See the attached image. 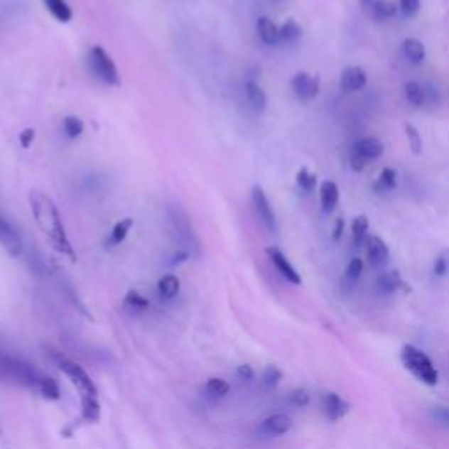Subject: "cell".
<instances>
[{
	"instance_id": "1",
	"label": "cell",
	"mask_w": 449,
	"mask_h": 449,
	"mask_svg": "<svg viewBox=\"0 0 449 449\" xmlns=\"http://www.w3.org/2000/svg\"><path fill=\"white\" fill-rule=\"evenodd\" d=\"M28 202L33 222L39 227V230L46 235L50 244L60 254H63V256L70 258L72 261L76 260L74 248L70 244L69 235H67L62 216H60V211L55 205V202L46 193L40 192V190H32L28 195Z\"/></svg>"
},
{
	"instance_id": "2",
	"label": "cell",
	"mask_w": 449,
	"mask_h": 449,
	"mask_svg": "<svg viewBox=\"0 0 449 449\" xmlns=\"http://www.w3.org/2000/svg\"><path fill=\"white\" fill-rule=\"evenodd\" d=\"M58 369L69 377L70 383L80 391L81 402V420L85 423H97L100 420V402H99V390L97 384L93 383L88 372L76 362L69 360L65 357H60L56 360Z\"/></svg>"
},
{
	"instance_id": "3",
	"label": "cell",
	"mask_w": 449,
	"mask_h": 449,
	"mask_svg": "<svg viewBox=\"0 0 449 449\" xmlns=\"http://www.w3.org/2000/svg\"><path fill=\"white\" fill-rule=\"evenodd\" d=\"M0 377L11 381V383L20 384V386H27L39 391L40 383L46 376H43L36 367L28 364L23 358L0 351Z\"/></svg>"
},
{
	"instance_id": "4",
	"label": "cell",
	"mask_w": 449,
	"mask_h": 449,
	"mask_svg": "<svg viewBox=\"0 0 449 449\" xmlns=\"http://www.w3.org/2000/svg\"><path fill=\"white\" fill-rule=\"evenodd\" d=\"M402 364L416 377L418 381L425 383L426 386H436L439 383V372H437L436 365L430 360L428 355L421 351L420 347L413 346V344H406L402 347Z\"/></svg>"
},
{
	"instance_id": "5",
	"label": "cell",
	"mask_w": 449,
	"mask_h": 449,
	"mask_svg": "<svg viewBox=\"0 0 449 449\" xmlns=\"http://www.w3.org/2000/svg\"><path fill=\"white\" fill-rule=\"evenodd\" d=\"M167 216L168 222H171L172 232L175 235V241L181 244L183 251H186L188 254H192V251H198L200 249V242H198L195 230H193L192 222H190L188 212L179 204H168Z\"/></svg>"
},
{
	"instance_id": "6",
	"label": "cell",
	"mask_w": 449,
	"mask_h": 449,
	"mask_svg": "<svg viewBox=\"0 0 449 449\" xmlns=\"http://www.w3.org/2000/svg\"><path fill=\"white\" fill-rule=\"evenodd\" d=\"M88 67H90V70H92L93 76H95L99 81H102V83L111 85V86L119 85V72H118V69H116L114 60L111 58L109 53H107L104 48H100V46L90 48Z\"/></svg>"
},
{
	"instance_id": "7",
	"label": "cell",
	"mask_w": 449,
	"mask_h": 449,
	"mask_svg": "<svg viewBox=\"0 0 449 449\" xmlns=\"http://www.w3.org/2000/svg\"><path fill=\"white\" fill-rule=\"evenodd\" d=\"M251 200H253V205H254V211H256L258 218H260V222L264 223V227L267 228L269 232H276V228H278V223H276L274 209H272L271 202H269V198H267V195H265L264 188H261L260 185L253 186Z\"/></svg>"
},
{
	"instance_id": "8",
	"label": "cell",
	"mask_w": 449,
	"mask_h": 449,
	"mask_svg": "<svg viewBox=\"0 0 449 449\" xmlns=\"http://www.w3.org/2000/svg\"><path fill=\"white\" fill-rule=\"evenodd\" d=\"M0 246L6 249L11 256H20L23 251V242H21L20 234L14 228V224L9 220L0 215Z\"/></svg>"
},
{
	"instance_id": "9",
	"label": "cell",
	"mask_w": 449,
	"mask_h": 449,
	"mask_svg": "<svg viewBox=\"0 0 449 449\" xmlns=\"http://www.w3.org/2000/svg\"><path fill=\"white\" fill-rule=\"evenodd\" d=\"M291 88H293L295 95L298 99L308 102V100L314 99L318 95V92H320V77L310 76L308 72H298L291 80Z\"/></svg>"
},
{
	"instance_id": "10",
	"label": "cell",
	"mask_w": 449,
	"mask_h": 449,
	"mask_svg": "<svg viewBox=\"0 0 449 449\" xmlns=\"http://www.w3.org/2000/svg\"><path fill=\"white\" fill-rule=\"evenodd\" d=\"M267 254H269V258H271L272 264H274V267L278 269L279 274L283 276V278L286 279L288 283L302 284V278H301V274L297 272V269L291 265V261L288 260L286 254L281 251L279 248H269Z\"/></svg>"
},
{
	"instance_id": "11",
	"label": "cell",
	"mask_w": 449,
	"mask_h": 449,
	"mask_svg": "<svg viewBox=\"0 0 449 449\" xmlns=\"http://www.w3.org/2000/svg\"><path fill=\"white\" fill-rule=\"evenodd\" d=\"M293 421L286 414H274V416H269L267 420L261 421V425L258 426V432L265 437H279L284 436L288 430L291 428Z\"/></svg>"
},
{
	"instance_id": "12",
	"label": "cell",
	"mask_w": 449,
	"mask_h": 449,
	"mask_svg": "<svg viewBox=\"0 0 449 449\" xmlns=\"http://www.w3.org/2000/svg\"><path fill=\"white\" fill-rule=\"evenodd\" d=\"M323 411H325V416L328 418L330 421H337L340 418L346 416L350 413V404L339 396L337 393H327L323 399Z\"/></svg>"
},
{
	"instance_id": "13",
	"label": "cell",
	"mask_w": 449,
	"mask_h": 449,
	"mask_svg": "<svg viewBox=\"0 0 449 449\" xmlns=\"http://www.w3.org/2000/svg\"><path fill=\"white\" fill-rule=\"evenodd\" d=\"M367 85V72L360 67H347L340 74V88L344 92H360Z\"/></svg>"
},
{
	"instance_id": "14",
	"label": "cell",
	"mask_w": 449,
	"mask_h": 449,
	"mask_svg": "<svg viewBox=\"0 0 449 449\" xmlns=\"http://www.w3.org/2000/svg\"><path fill=\"white\" fill-rule=\"evenodd\" d=\"M367 254H369V261L374 265V267H381L388 261L390 258V249H388L386 242L383 241L377 235H372V237H367Z\"/></svg>"
},
{
	"instance_id": "15",
	"label": "cell",
	"mask_w": 449,
	"mask_h": 449,
	"mask_svg": "<svg viewBox=\"0 0 449 449\" xmlns=\"http://www.w3.org/2000/svg\"><path fill=\"white\" fill-rule=\"evenodd\" d=\"M351 151L358 153L360 156H364L365 160H374L377 156L383 155L384 146L379 139H374V137H367V139H360L353 144Z\"/></svg>"
},
{
	"instance_id": "16",
	"label": "cell",
	"mask_w": 449,
	"mask_h": 449,
	"mask_svg": "<svg viewBox=\"0 0 449 449\" xmlns=\"http://www.w3.org/2000/svg\"><path fill=\"white\" fill-rule=\"evenodd\" d=\"M320 198L321 209L325 212H332L337 207V202H339V186L334 181H330V179L323 181L320 188Z\"/></svg>"
},
{
	"instance_id": "17",
	"label": "cell",
	"mask_w": 449,
	"mask_h": 449,
	"mask_svg": "<svg viewBox=\"0 0 449 449\" xmlns=\"http://www.w3.org/2000/svg\"><path fill=\"white\" fill-rule=\"evenodd\" d=\"M256 33L267 46H276L279 43V28L276 27L274 21L261 16L256 21Z\"/></svg>"
},
{
	"instance_id": "18",
	"label": "cell",
	"mask_w": 449,
	"mask_h": 449,
	"mask_svg": "<svg viewBox=\"0 0 449 449\" xmlns=\"http://www.w3.org/2000/svg\"><path fill=\"white\" fill-rule=\"evenodd\" d=\"M244 90L249 106L256 111H264L265 106H267V95H265L264 88H261L260 85L254 83V81H246Z\"/></svg>"
},
{
	"instance_id": "19",
	"label": "cell",
	"mask_w": 449,
	"mask_h": 449,
	"mask_svg": "<svg viewBox=\"0 0 449 449\" xmlns=\"http://www.w3.org/2000/svg\"><path fill=\"white\" fill-rule=\"evenodd\" d=\"M376 286L381 293L384 295H391L395 293L399 288L404 286V281L400 279V274L396 271L393 272H383L376 281Z\"/></svg>"
},
{
	"instance_id": "20",
	"label": "cell",
	"mask_w": 449,
	"mask_h": 449,
	"mask_svg": "<svg viewBox=\"0 0 449 449\" xmlns=\"http://www.w3.org/2000/svg\"><path fill=\"white\" fill-rule=\"evenodd\" d=\"M44 6L60 23H69L72 20V9L67 0H44Z\"/></svg>"
},
{
	"instance_id": "21",
	"label": "cell",
	"mask_w": 449,
	"mask_h": 449,
	"mask_svg": "<svg viewBox=\"0 0 449 449\" xmlns=\"http://www.w3.org/2000/svg\"><path fill=\"white\" fill-rule=\"evenodd\" d=\"M402 50L406 58L409 60L411 63H421L426 56L425 44L418 39H406L402 44Z\"/></svg>"
},
{
	"instance_id": "22",
	"label": "cell",
	"mask_w": 449,
	"mask_h": 449,
	"mask_svg": "<svg viewBox=\"0 0 449 449\" xmlns=\"http://www.w3.org/2000/svg\"><path fill=\"white\" fill-rule=\"evenodd\" d=\"M362 272H364V260L362 258H353L350 261V265H347L346 272H344V286H346V291H350V288L353 290L357 281L360 279Z\"/></svg>"
},
{
	"instance_id": "23",
	"label": "cell",
	"mask_w": 449,
	"mask_h": 449,
	"mask_svg": "<svg viewBox=\"0 0 449 449\" xmlns=\"http://www.w3.org/2000/svg\"><path fill=\"white\" fill-rule=\"evenodd\" d=\"M179 288H181L179 279L172 274L163 276V278L158 281V293H160V297L166 298V301L174 298L175 295L179 293Z\"/></svg>"
},
{
	"instance_id": "24",
	"label": "cell",
	"mask_w": 449,
	"mask_h": 449,
	"mask_svg": "<svg viewBox=\"0 0 449 449\" xmlns=\"http://www.w3.org/2000/svg\"><path fill=\"white\" fill-rule=\"evenodd\" d=\"M134 227V220L132 218H125L121 220V222H118L114 224V228H112L111 232V237H109V244L111 246H119L123 241L126 239V235H129V232L132 230Z\"/></svg>"
},
{
	"instance_id": "25",
	"label": "cell",
	"mask_w": 449,
	"mask_h": 449,
	"mask_svg": "<svg viewBox=\"0 0 449 449\" xmlns=\"http://www.w3.org/2000/svg\"><path fill=\"white\" fill-rule=\"evenodd\" d=\"M372 14L377 21L390 20L396 14V6L393 2H388V0H374Z\"/></svg>"
},
{
	"instance_id": "26",
	"label": "cell",
	"mask_w": 449,
	"mask_h": 449,
	"mask_svg": "<svg viewBox=\"0 0 449 449\" xmlns=\"http://www.w3.org/2000/svg\"><path fill=\"white\" fill-rule=\"evenodd\" d=\"M396 188V172L390 167H384L381 171L379 179L376 183V192H391Z\"/></svg>"
},
{
	"instance_id": "27",
	"label": "cell",
	"mask_w": 449,
	"mask_h": 449,
	"mask_svg": "<svg viewBox=\"0 0 449 449\" xmlns=\"http://www.w3.org/2000/svg\"><path fill=\"white\" fill-rule=\"evenodd\" d=\"M302 37V28L297 21L293 20H288L283 27L279 28V40L283 43H295Z\"/></svg>"
},
{
	"instance_id": "28",
	"label": "cell",
	"mask_w": 449,
	"mask_h": 449,
	"mask_svg": "<svg viewBox=\"0 0 449 449\" xmlns=\"http://www.w3.org/2000/svg\"><path fill=\"white\" fill-rule=\"evenodd\" d=\"M83 130L85 125L77 116H67V118H63V132L67 134V137L77 139L83 134Z\"/></svg>"
},
{
	"instance_id": "29",
	"label": "cell",
	"mask_w": 449,
	"mask_h": 449,
	"mask_svg": "<svg viewBox=\"0 0 449 449\" xmlns=\"http://www.w3.org/2000/svg\"><path fill=\"white\" fill-rule=\"evenodd\" d=\"M404 90H406L407 100H409L413 106H423V102H425V92H423L420 85L414 83V81H409V83H406V86H404Z\"/></svg>"
},
{
	"instance_id": "30",
	"label": "cell",
	"mask_w": 449,
	"mask_h": 449,
	"mask_svg": "<svg viewBox=\"0 0 449 449\" xmlns=\"http://www.w3.org/2000/svg\"><path fill=\"white\" fill-rule=\"evenodd\" d=\"M367 232H369V220L365 216H358L353 222V241L357 246H362L367 241Z\"/></svg>"
},
{
	"instance_id": "31",
	"label": "cell",
	"mask_w": 449,
	"mask_h": 449,
	"mask_svg": "<svg viewBox=\"0 0 449 449\" xmlns=\"http://www.w3.org/2000/svg\"><path fill=\"white\" fill-rule=\"evenodd\" d=\"M205 391H207V395L218 399V396H224L230 391V384H228L227 381L218 379V377H211V379L205 383Z\"/></svg>"
},
{
	"instance_id": "32",
	"label": "cell",
	"mask_w": 449,
	"mask_h": 449,
	"mask_svg": "<svg viewBox=\"0 0 449 449\" xmlns=\"http://www.w3.org/2000/svg\"><path fill=\"white\" fill-rule=\"evenodd\" d=\"M39 393L44 396V399H48V400H58L60 399L58 383H56L55 379H51V377L46 376L43 379V383H40Z\"/></svg>"
},
{
	"instance_id": "33",
	"label": "cell",
	"mask_w": 449,
	"mask_h": 449,
	"mask_svg": "<svg viewBox=\"0 0 449 449\" xmlns=\"http://www.w3.org/2000/svg\"><path fill=\"white\" fill-rule=\"evenodd\" d=\"M316 175L309 171V168L302 167L297 174V185L301 186L304 192H313L316 188Z\"/></svg>"
},
{
	"instance_id": "34",
	"label": "cell",
	"mask_w": 449,
	"mask_h": 449,
	"mask_svg": "<svg viewBox=\"0 0 449 449\" xmlns=\"http://www.w3.org/2000/svg\"><path fill=\"white\" fill-rule=\"evenodd\" d=\"M406 134H407V139H409V144H411V149H413L414 155H420L421 153V136L420 132H418L416 129H414L413 125H406Z\"/></svg>"
},
{
	"instance_id": "35",
	"label": "cell",
	"mask_w": 449,
	"mask_h": 449,
	"mask_svg": "<svg viewBox=\"0 0 449 449\" xmlns=\"http://www.w3.org/2000/svg\"><path fill=\"white\" fill-rule=\"evenodd\" d=\"M448 272H449V251H444L437 256L436 264H433V274H436L437 278H443V276H446Z\"/></svg>"
},
{
	"instance_id": "36",
	"label": "cell",
	"mask_w": 449,
	"mask_h": 449,
	"mask_svg": "<svg viewBox=\"0 0 449 449\" xmlns=\"http://www.w3.org/2000/svg\"><path fill=\"white\" fill-rule=\"evenodd\" d=\"M125 304L132 309H146L148 308V301L139 293V291H129L125 297Z\"/></svg>"
},
{
	"instance_id": "37",
	"label": "cell",
	"mask_w": 449,
	"mask_h": 449,
	"mask_svg": "<svg viewBox=\"0 0 449 449\" xmlns=\"http://www.w3.org/2000/svg\"><path fill=\"white\" fill-rule=\"evenodd\" d=\"M399 7H400V11H402L404 16L411 18L420 11L421 2L420 0H399Z\"/></svg>"
},
{
	"instance_id": "38",
	"label": "cell",
	"mask_w": 449,
	"mask_h": 449,
	"mask_svg": "<svg viewBox=\"0 0 449 449\" xmlns=\"http://www.w3.org/2000/svg\"><path fill=\"white\" fill-rule=\"evenodd\" d=\"M281 377H283V374H281V370L278 369V367H274V365L267 367L264 372V384H267V386H276V384L281 381Z\"/></svg>"
},
{
	"instance_id": "39",
	"label": "cell",
	"mask_w": 449,
	"mask_h": 449,
	"mask_svg": "<svg viewBox=\"0 0 449 449\" xmlns=\"http://www.w3.org/2000/svg\"><path fill=\"white\" fill-rule=\"evenodd\" d=\"M290 400H291V404H295V406L305 407V406H308V404H309V400H310L309 391L304 390V388H298V390L291 391Z\"/></svg>"
},
{
	"instance_id": "40",
	"label": "cell",
	"mask_w": 449,
	"mask_h": 449,
	"mask_svg": "<svg viewBox=\"0 0 449 449\" xmlns=\"http://www.w3.org/2000/svg\"><path fill=\"white\" fill-rule=\"evenodd\" d=\"M350 162H351V167H353V171L362 172L367 167V163H369V160H365L364 156H360V155H358V153L351 151Z\"/></svg>"
},
{
	"instance_id": "41",
	"label": "cell",
	"mask_w": 449,
	"mask_h": 449,
	"mask_svg": "<svg viewBox=\"0 0 449 449\" xmlns=\"http://www.w3.org/2000/svg\"><path fill=\"white\" fill-rule=\"evenodd\" d=\"M33 139H36V130L33 129H25L23 132L20 134V142L23 148H30L32 146Z\"/></svg>"
},
{
	"instance_id": "42",
	"label": "cell",
	"mask_w": 449,
	"mask_h": 449,
	"mask_svg": "<svg viewBox=\"0 0 449 449\" xmlns=\"http://www.w3.org/2000/svg\"><path fill=\"white\" fill-rule=\"evenodd\" d=\"M342 232H344V220L339 218L334 224V232H332V239L334 241H339L340 237H342Z\"/></svg>"
},
{
	"instance_id": "43",
	"label": "cell",
	"mask_w": 449,
	"mask_h": 449,
	"mask_svg": "<svg viewBox=\"0 0 449 449\" xmlns=\"http://www.w3.org/2000/svg\"><path fill=\"white\" fill-rule=\"evenodd\" d=\"M237 374H239V377H242V379H253V376H254L253 369L249 365H241V367H239Z\"/></svg>"
},
{
	"instance_id": "44",
	"label": "cell",
	"mask_w": 449,
	"mask_h": 449,
	"mask_svg": "<svg viewBox=\"0 0 449 449\" xmlns=\"http://www.w3.org/2000/svg\"><path fill=\"white\" fill-rule=\"evenodd\" d=\"M436 416L440 418L443 421H446L449 425V409L448 407H439V409L436 411Z\"/></svg>"
},
{
	"instance_id": "45",
	"label": "cell",
	"mask_w": 449,
	"mask_h": 449,
	"mask_svg": "<svg viewBox=\"0 0 449 449\" xmlns=\"http://www.w3.org/2000/svg\"><path fill=\"white\" fill-rule=\"evenodd\" d=\"M364 4H374V0H362Z\"/></svg>"
}]
</instances>
